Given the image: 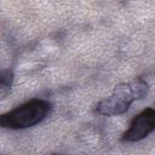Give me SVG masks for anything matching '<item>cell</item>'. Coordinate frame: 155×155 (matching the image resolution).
Segmentation results:
<instances>
[{
  "instance_id": "cell-2",
  "label": "cell",
  "mask_w": 155,
  "mask_h": 155,
  "mask_svg": "<svg viewBox=\"0 0 155 155\" xmlns=\"http://www.w3.org/2000/svg\"><path fill=\"white\" fill-rule=\"evenodd\" d=\"M51 103L46 99L34 98L13 110L2 114L0 117V126L11 130H22L38 125L50 113Z\"/></svg>"
},
{
  "instance_id": "cell-4",
  "label": "cell",
  "mask_w": 155,
  "mask_h": 155,
  "mask_svg": "<svg viewBox=\"0 0 155 155\" xmlns=\"http://www.w3.org/2000/svg\"><path fill=\"white\" fill-rule=\"evenodd\" d=\"M13 80V71L11 69H6L1 71L0 75V93L2 97L6 96V93L10 91L11 85Z\"/></svg>"
},
{
  "instance_id": "cell-3",
  "label": "cell",
  "mask_w": 155,
  "mask_h": 155,
  "mask_svg": "<svg viewBox=\"0 0 155 155\" xmlns=\"http://www.w3.org/2000/svg\"><path fill=\"white\" fill-rule=\"evenodd\" d=\"M155 130V109L147 108L134 116L127 131L122 134L124 142H138L148 137Z\"/></svg>"
},
{
  "instance_id": "cell-1",
  "label": "cell",
  "mask_w": 155,
  "mask_h": 155,
  "mask_svg": "<svg viewBox=\"0 0 155 155\" xmlns=\"http://www.w3.org/2000/svg\"><path fill=\"white\" fill-rule=\"evenodd\" d=\"M149 87L147 81L137 78L130 82L117 85L111 94L102 99L97 107L96 111L105 116H115L126 113L130 105L134 101L143 99L148 96Z\"/></svg>"
}]
</instances>
